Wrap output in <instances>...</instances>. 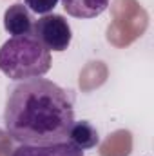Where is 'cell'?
<instances>
[{"instance_id":"1","label":"cell","mask_w":154,"mask_h":156,"mask_svg":"<svg viewBox=\"0 0 154 156\" xmlns=\"http://www.w3.org/2000/svg\"><path fill=\"white\" fill-rule=\"evenodd\" d=\"M4 123L18 144L64 142L75 123L71 96L51 80H22L7 93Z\"/></svg>"},{"instance_id":"2","label":"cell","mask_w":154,"mask_h":156,"mask_svg":"<svg viewBox=\"0 0 154 156\" xmlns=\"http://www.w3.org/2000/svg\"><path fill=\"white\" fill-rule=\"evenodd\" d=\"M51 69V51L33 33L11 37L0 47V71L11 80L22 82L44 76Z\"/></svg>"},{"instance_id":"3","label":"cell","mask_w":154,"mask_h":156,"mask_svg":"<svg viewBox=\"0 0 154 156\" xmlns=\"http://www.w3.org/2000/svg\"><path fill=\"white\" fill-rule=\"evenodd\" d=\"M33 35L49 51H65L71 44L73 33L69 22L62 15H42L33 26Z\"/></svg>"},{"instance_id":"4","label":"cell","mask_w":154,"mask_h":156,"mask_svg":"<svg viewBox=\"0 0 154 156\" xmlns=\"http://www.w3.org/2000/svg\"><path fill=\"white\" fill-rule=\"evenodd\" d=\"M11 156H83V151H80L76 145H73L69 140L54 142V144H20Z\"/></svg>"},{"instance_id":"5","label":"cell","mask_w":154,"mask_h":156,"mask_svg":"<svg viewBox=\"0 0 154 156\" xmlns=\"http://www.w3.org/2000/svg\"><path fill=\"white\" fill-rule=\"evenodd\" d=\"M33 26H35L33 15L26 4H13L5 9L4 27L9 35H13V37L29 35V33H33Z\"/></svg>"},{"instance_id":"6","label":"cell","mask_w":154,"mask_h":156,"mask_svg":"<svg viewBox=\"0 0 154 156\" xmlns=\"http://www.w3.org/2000/svg\"><path fill=\"white\" fill-rule=\"evenodd\" d=\"M67 140L76 145L80 151H87V149H93L100 144V136H98V131L96 127L91 123V122H75L71 131H69V136Z\"/></svg>"},{"instance_id":"7","label":"cell","mask_w":154,"mask_h":156,"mask_svg":"<svg viewBox=\"0 0 154 156\" xmlns=\"http://www.w3.org/2000/svg\"><path fill=\"white\" fill-rule=\"evenodd\" d=\"M111 0H62L67 15L75 18H96L100 16Z\"/></svg>"},{"instance_id":"8","label":"cell","mask_w":154,"mask_h":156,"mask_svg":"<svg viewBox=\"0 0 154 156\" xmlns=\"http://www.w3.org/2000/svg\"><path fill=\"white\" fill-rule=\"evenodd\" d=\"M58 0H26V5L31 13L37 15H49L56 7Z\"/></svg>"}]
</instances>
